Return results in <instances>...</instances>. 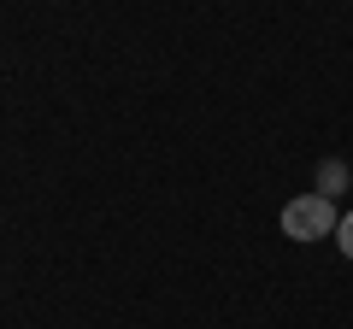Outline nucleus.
Masks as SVG:
<instances>
[{
    "label": "nucleus",
    "mask_w": 353,
    "mask_h": 329,
    "mask_svg": "<svg viewBox=\"0 0 353 329\" xmlns=\"http://www.w3.org/2000/svg\"><path fill=\"white\" fill-rule=\"evenodd\" d=\"M336 200H324V194H294L289 206H283V235L289 241H324L336 235Z\"/></svg>",
    "instance_id": "obj_1"
},
{
    "label": "nucleus",
    "mask_w": 353,
    "mask_h": 329,
    "mask_svg": "<svg viewBox=\"0 0 353 329\" xmlns=\"http://www.w3.org/2000/svg\"><path fill=\"white\" fill-rule=\"evenodd\" d=\"M341 189H347V164H341V159H324V164H318V189H312V194L336 200Z\"/></svg>",
    "instance_id": "obj_2"
},
{
    "label": "nucleus",
    "mask_w": 353,
    "mask_h": 329,
    "mask_svg": "<svg viewBox=\"0 0 353 329\" xmlns=\"http://www.w3.org/2000/svg\"><path fill=\"white\" fill-rule=\"evenodd\" d=\"M336 241H341V253L353 259V212H347V217H341V224H336Z\"/></svg>",
    "instance_id": "obj_3"
}]
</instances>
